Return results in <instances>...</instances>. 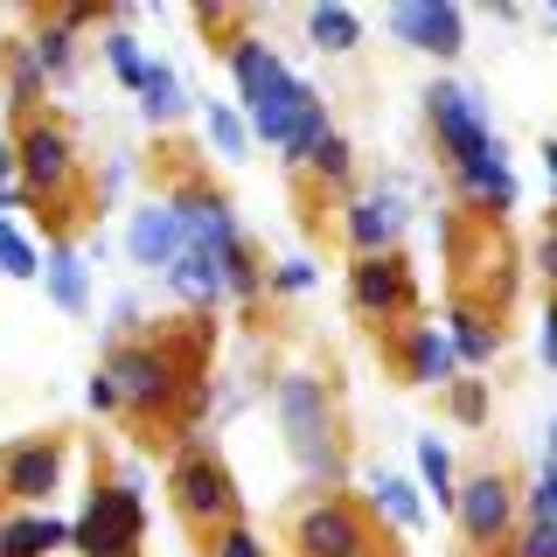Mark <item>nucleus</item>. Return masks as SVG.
I'll return each mask as SVG.
<instances>
[{
	"mask_svg": "<svg viewBox=\"0 0 557 557\" xmlns=\"http://www.w3.org/2000/svg\"><path fill=\"white\" fill-rule=\"evenodd\" d=\"M286 544H293V557H383V550H397V536L370 502L342 495V487H321V495L293 516Z\"/></svg>",
	"mask_w": 557,
	"mask_h": 557,
	"instance_id": "obj_5",
	"label": "nucleus"
},
{
	"mask_svg": "<svg viewBox=\"0 0 557 557\" xmlns=\"http://www.w3.org/2000/svg\"><path fill=\"white\" fill-rule=\"evenodd\" d=\"M42 286H49V300H57V313H91V272H84V258L70 251V244H49Z\"/></svg>",
	"mask_w": 557,
	"mask_h": 557,
	"instance_id": "obj_21",
	"label": "nucleus"
},
{
	"mask_svg": "<svg viewBox=\"0 0 557 557\" xmlns=\"http://www.w3.org/2000/svg\"><path fill=\"white\" fill-rule=\"evenodd\" d=\"M0 272H8V278H35V272H42V258H35V244H28L22 231H14L8 216H0Z\"/></svg>",
	"mask_w": 557,
	"mask_h": 557,
	"instance_id": "obj_30",
	"label": "nucleus"
},
{
	"mask_svg": "<svg viewBox=\"0 0 557 557\" xmlns=\"http://www.w3.org/2000/svg\"><path fill=\"white\" fill-rule=\"evenodd\" d=\"M307 286H313L307 258H278V265H265V293H272V300H300Z\"/></svg>",
	"mask_w": 557,
	"mask_h": 557,
	"instance_id": "obj_31",
	"label": "nucleus"
},
{
	"mask_svg": "<svg viewBox=\"0 0 557 557\" xmlns=\"http://www.w3.org/2000/svg\"><path fill=\"white\" fill-rule=\"evenodd\" d=\"M383 557H405V544H397V550H383Z\"/></svg>",
	"mask_w": 557,
	"mask_h": 557,
	"instance_id": "obj_41",
	"label": "nucleus"
},
{
	"mask_svg": "<svg viewBox=\"0 0 557 557\" xmlns=\"http://www.w3.org/2000/svg\"><path fill=\"white\" fill-rule=\"evenodd\" d=\"M536 272H544V286H550V300H557V209H550L544 237H536Z\"/></svg>",
	"mask_w": 557,
	"mask_h": 557,
	"instance_id": "obj_36",
	"label": "nucleus"
},
{
	"mask_svg": "<svg viewBox=\"0 0 557 557\" xmlns=\"http://www.w3.org/2000/svg\"><path fill=\"white\" fill-rule=\"evenodd\" d=\"M216 57L231 63V77H237V98H244V126H251V139L286 147V133L300 126V112L313 104V91L293 77L286 63H278V49L265 42V35H251V28L231 35Z\"/></svg>",
	"mask_w": 557,
	"mask_h": 557,
	"instance_id": "obj_3",
	"label": "nucleus"
},
{
	"mask_svg": "<svg viewBox=\"0 0 557 557\" xmlns=\"http://www.w3.org/2000/svg\"><path fill=\"white\" fill-rule=\"evenodd\" d=\"M91 411H112L119 418V397H112V383H104V370L91 376Z\"/></svg>",
	"mask_w": 557,
	"mask_h": 557,
	"instance_id": "obj_37",
	"label": "nucleus"
},
{
	"mask_svg": "<svg viewBox=\"0 0 557 557\" xmlns=\"http://www.w3.org/2000/svg\"><path fill=\"white\" fill-rule=\"evenodd\" d=\"M168 286H174V300H188V313H209L223 300V278H216V251H196L188 244L182 258L168 265Z\"/></svg>",
	"mask_w": 557,
	"mask_h": 557,
	"instance_id": "obj_20",
	"label": "nucleus"
},
{
	"mask_svg": "<svg viewBox=\"0 0 557 557\" xmlns=\"http://www.w3.org/2000/svg\"><path fill=\"white\" fill-rule=\"evenodd\" d=\"M307 42L321 49V57H348V49L362 42V22L348 8H335V0H321V8L307 14Z\"/></svg>",
	"mask_w": 557,
	"mask_h": 557,
	"instance_id": "obj_24",
	"label": "nucleus"
},
{
	"mask_svg": "<svg viewBox=\"0 0 557 557\" xmlns=\"http://www.w3.org/2000/svg\"><path fill=\"white\" fill-rule=\"evenodd\" d=\"M502 327H509V321H495V313H481V307L446 300V342H453V356L474 362V370H487V362L502 356V342H509Z\"/></svg>",
	"mask_w": 557,
	"mask_h": 557,
	"instance_id": "obj_18",
	"label": "nucleus"
},
{
	"mask_svg": "<svg viewBox=\"0 0 557 557\" xmlns=\"http://www.w3.org/2000/svg\"><path fill=\"white\" fill-rule=\"evenodd\" d=\"M126 251H133V265H147V272H168L174 258L188 251V231H182V216H174L168 202H147L139 216L126 223Z\"/></svg>",
	"mask_w": 557,
	"mask_h": 557,
	"instance_id": "obj_15",
	"label": "nucleus"
},
{
	"mask_svg": "<svg viewBox=\"0 0 557 557\" xmlns=\"http://www.w3.org/2000/svg\"><path fill=\"white\" fill-rule=\"evenodd\" d=\"M278 432H286L293 460H300L313 481L342 487L348 432H342V397L327 391V376H286L278 383Z\"/></svg>",
	"mask_w": 557,
	"mask_h": 557,
	"instance_id": "obj_4",
	"label": "nucleus"
},
{
	"mask_svg": "<svg viewBox=\"0 0 557 557\" xmlns=\"http://www.w3.org/2000/svg\"><path fill=\"white\" fill-rule=\"evenodd\" d=\"M453 522H460V544L467 557H509L516 530H522V495H516V474L509 467H474L460 481V502H453Z\"/></svg>",
	"mask_w": 557,
	"mask_h": 557,
	"instance_id": "obj_7",
	"label": "nucleus"
},
{
	"mask_svg": "<svg viewBox=\"0 0 557 557\" xmlns=\"http://www.w3.org/2000/svg\"><path fill=\"white\" fill-rule=\"evenodd\" d=\"M376 362L397 383H418V391H446V383L460 376V356H453L446 327L425 321V313L405 321V327H391V335H376Z\"/></svg>",
	"mask_w": 557,
	"mask_h": 557,
	"instance_id": "obj_11",
	"label": "nucleus"
},
{
	"mask_svg": "<svg viewBox=\"0 0 557 557\" xmlns=\"http://www.w3.org/2000/svg\"><path fill=\"white\" fill-rule=\"evenodd\" d=\"M168 502H174V516H182V530L196 536V544H209V536H223V530L244 522L237 474L223 467V453H209V446H182V453H174Z\"/></svg>",
	"mask_w": 557,
	"mask_h": 557,
	"instance_id": "obj_6",
	"label": "nucleus"
},
{
	"mask_svg": "<svg viewBox=\"0 0 557 557\" xmlns=\"http://www.w3.org/2000/svg\"><path fill=\"white\" fill-rule=\"evenodd\" d=\"M209 139H216V147H223V153L237 161V153L251 147V126H244V119L231 112V104H209Z\"/></svg>",
	"mask_w": 557,
	"mask_h": 557,
	"instance_id": "obj_32",
	"label": "nucleus"
},
{
	"mask_svg": "<svg viewBox=\"0 0 557 557\" xmlns=\"http://www.w3.org/2000/svg\"><path fill=\"white\" fill-rule=\"evenodd\" d=\"M550 22H557V8H550Z\"/></svg>",
	"mask_w": 557,
	"mask_h": 557,
	"instance_id": "obj_42",
	"label": "nucleus"
},
{
	"mask_svg": "<svg viewBox=\"0 0 557 557\" xmlns=\"http://www.w3.org/2000/svg\"><path fill=\"white\" fill-rule=\"evenodd\" d=\"M544 467H550V474H557V418H550V460H544Z\"/></svg>",
	"mask_w": 557,
	"mask_h": 557,
	"instance_id": "obj_40",
	"label": "nucleus"
},
{
	"mask_svg": "<svg viewBox=\"0 0 557 557\" xmlns=\"http://www.w3.org/2000/svg\"><path fill=\"white\" fill-rule=\"evenodd\" d=\"M139 112H147L153 126H182L188 91H182V77H174L168 63H153V70H147V84H139Z\"/></svg>",
	"mask_w": 557,
	"mask_h": 557,
	"instance_id": "obj_25",
	"label": "nucleus"
},
{
	"mask_svg": "<svg viewBox=\"0 0 557 557\" xmlns=\"http://www.w3.org/2000/svg\"><path fill=\"white\" fill-rule=\"evenodd\" d=\"M418 474H425V487H432V502H460V474H453V453L440 446V440H418Z\"/></svg>",
	"mask_w": 557,
	"mask_h": 557,
	"instance_id": "obj_29",
	"label": "nucleus"
},
{
	"mask_svg": "<svg viewBox=\"0 0 557 557\" xmlns=\"http://www.w3.org/2000/svg\"><path fill=\"white\" fill-rule=\"evenodd\" d=\"M425 126H432V147H440L446 174H460V168L487 161V153H502V139H495V126H487V112L460 91V84H446V77L425 84Z\"/></svg>",
	"mask_w": 557,
	"mask_h": 557,
	"instance_id": "obj_10",
	"label": "nucleus"
},
{
	"mask_svg": "<svg viewBox=\"0 0 557 557\" xmlns=\"http://www.w3.org/2000/svg\"><path fill=\"white\" fill-rule=\"evenodd\" d=\"M202 557H272V550H265V544H258V536H251V530L237 522V530L209 536V544H202Z\"/></svg>",
	"mask_w": 557,
	"mask_h": 557,
	"instance_id": "obj_34",
	"label": "nucleus"
},
{
	"mask_svg": "<svg viewBox=\"0 0 557 557\" xmlns=\"http://www.w3.org/2000/svg\"><path fill=\"white\" fill-rule=\"evenodd\" d=\"M70 467V432H28V440L0 446V502L8 509H35L63 487Z\"/></svg>",
	"mask_w": 557,
	"mask_h": 557,
	"instance_id": "obj_12",
	"label": "nucleus"
},
{
	"mask_svg": "<svg viewBox=\"0 0 557 557\" xmlns=\"http://www.w3.org/2000/svg\"><path fill=\"white\" fill-rule=\"evenodd\" d=\"M0 91H8V112L14 119L49 112V77H42V63H35L28 35H8V42H0Z\"/></svg>",
	"mask_w": 557,
	"mask_h": 557,
	"instance_id": "obj_16",
	"label": "nucleus"
},
{
	"mask_svg": "<svg viewBox=\"0 0 557 557\" xmlns=\"http://www.w3.org/2000/svg\"><path fill=\"white\" fill-rule=\"evenodd\" d=\"M216 278H223V300H244V307H251L258 293H265V258H258V244L251 237L223 244V251H216Z\"/></svg>",
	"mask_w": 557,
	"mask_h": 557,
	"instance_id": "obj_22",
	"label": "nucleus"
},
{
	"mask_svg": "<svg viewBox=\"0 0 557 557\" xmlns=\"http://www.w3.org/2000/svg\"><path fill=\"white\" fill-rule=\"evenodd\" d=\"M139 544H147V502L133 495V481L98 474L77 522H70V550L77 557H139Z\"/></svg>",
	"mask_w": 557,
	"mask_h": 557,
	"instance_id": "obj_8",
	"label": "nucleus"
},
{
	"mask_svg": "<svg viewBox=\"0 0 557 557\" xmlns=\"http://www.w3.org/2000/svg\"><path fill=\"white\" fill-rule=\"evenodd\" d=\"M348 313H356L370 335H391V327L418 321V272L397 251H376V258H348Z\"/></svg>",
	"mask_w": 557,
	"mask_h": 557,
	"instance_id": "obj_9",
	"label": "nucleus"
},
{
	"mask_svg": "<svg viewBox=\"0 0 557 557\" xmlns=\"http://www.w3.org/2000/svg\"><path fill=\"white\" fill-rule=\"evenodd\" d=\"M70 550V522L42 509H8L0 516V557H57Z\"/></svg>",
	"mask_w": 557,
	"mask_h": 557,
	"instance_id": "obj_17",
	"label": "nucleus"
},
{
	"mask_svg": "<svg viewBox=\"0 0 557 557\" xmlns=\"http://www.w3.org/2000/svg\"><path fill=\"white\" fill-rule=\"evenodd\" d=\"M327 133H335V126H327V104H321V98H313V104H307V112H300V126H293V133H286V147H278V161H286L293 174H300V168L313 161V147H321V139H327Z\"/></svg>",
	"mask_w": 557,
	"mask_h": 557,
	"instance_id": "obj_26",
	"label": "nucleus"
},
{
	"mask_svg": "<svg viewBox=\"0 0 557 557\" xmlns=\"http://www.w3.org/2000/svg\"><path fill=\"white\" fill-rule=\"evenodd\" d=\"M440 251H446V272H453V300L509 321V300H516L509 223H481V216H467V209H453L440 223Z\"/></svg>",
	"mask_w": 557,
	"mask_h": 557,
	"instance_id": "obj_2",
	"label": "nucleus"
},
{
	"mask_svg": "<svg viewBox=\"0 0 557 557\" xmlns=\"http://www.w3.org/2000/svg\"><path fill=\"white\" fill-rule=\"evenodd\" d=\"M370 509L383 522H397V530H418V522H425V502H418V487L405 474H370Z\"/></svg>",
	"mask_w": 557,
	"mask_h": 557,
	"instance_id": "obj_23",
	"label": "nucleus"
},
{
	"mask_svg": "<svg viewBox=\"0 0 557 557\" xmlns=\"http://www.w3.org/2000/svg\"><path fill=\"white\" fill-rule=\"evenodd\" d=\"M509 557H557V522H522Z\"/></svg>",
	"mask_w": 557,
	"mask_h": 557,
	"instance_id": "obj_33",
	"label": "nucleus"
},
{
	"mask_svg": "<svg viewBox=\"0 0 557 557\" xmlns=\"http://www.w3.org/2000/svg\"><path fill=\"white\" fill-rule=\"evenodd\" d=\"M397 237H405V202H397L391 188H370V196H356V202L342 209V244H348V258L397 251Z\"/></svg>",
	"mask_w": 557,
	"mask_h": 557,
	"instance_id": "obj_13",
	"label": "nucleus"
},
{
	"mask_svg": "<svg viewBox=\"0 0 557 557\" xmlns=\"http://www.w3.org/2000/svg\"><path fill=\"white\" fill-rule=\"evenodd\" d=\"M544 362L557 370V300H550V313H544Z\"/></svg>",
	"mask_w": 557,
	"mask_h": 557,
	"instance_id": "obj_38",
	"label": "nucleus"
},
{
	"mask_svg": "<svg viewBox=\"0 0 557 557\" xmlns=\"http://www.w3.org/2000/svg\"><path fill=\"white\" fill-rule=\"evenodd\" d=\"M104 63H112V77L126 84L133 98H139V84H147V70H153V57H147V49L133 42L126 28H112V35H104Z\"/></svg>",
	"mask_w": 557,
	"mask_h": 557,
	"instance_id": "obj_27",
	"label": "nucleus"
},
{
	"mask_svg": "<svg viewBox=\"0 0 557 557\" xmlns=\"http://www.w3.org/2000/svg\"><path fill=\"white\" fill-rule=\"evenodd\" d=\"M544 174H550V209H557V139H544Z\"/></svg>",
	"mask_w": 557,
	"mask_h": 557,
	"instance_id": "obj_39",
	"label": "nucleus"
},
{
	"mask_svg": "<svg viewBox=\"0 0 557 557\" xmlns=\"http://www.w3.org/2000/svg\"><path fill=\"white\" fill-rule=\"evenodd\" d=\"M391 35H397V42H418L425 57H460V42H467L453 0H397V8H391Z\"/></svg>",
	"mask_w": 557,
	"mask_h": 557,
	"instance_id": "obj_14",
	"label": "nucleus"
},
{
	"mask_svg": "<svg viewBox=\"0 0 557 557\" xmlns=\"http://www.w3.org/2000/svg\"><path fill=\"white\" fill-rule=\"evenodd\" d=\"M440 397H446V418H453V425H467V432L487 425V383L481 376H453Z\"/></svg>",
	"mask_w": 557,
	"mask_h": 557,
	"instance_id": "obj_28",
	"label": "nucleus"
},
{
	"mask_svg": "<svg viewBox=\"0 0 557 557\" xmlns=\"http://www.w3.org/2000/svg\"><path fill=\"white\" fill-rule=\"evenodd\" d=\"M28 49H35V63H42L49 84H63L70 70H77V35L63 28L57 8H35V14H28Z\"/></svg>",
	"mask_w": 557,
	"mask_h": 557,
	"instance_id": "obj_19",
	"label": "nucleus"
},
{
	"mask_svg": "<svg viewBox=\"0 0 557 557\" xmlns=\"http://www.w3.org/2000/svg\"><path fill=\"white\" fill-rule=\"evenodd\" d=\"M522 522H557V474L544 467V481H536V495L522 502Z\"/></svg>",
	"mask_w": 557,
	"mask_h": 557,
	"instance_id": "obj_35",
	"label": "nucleus"
},
{
	"mask_svg": "<svg viewBox=\"0 0 557 557\" xmlns=\"http://www.w3.org/2000/svg\"><path fill=\"white\" fill-rule=\"evenodd\" d=\"M98 370H104V383H112V397H119V418H126L147 446L182 440V432L209 411V376L188 370L153 327L119 335L112 348H104Z\"/></svg>",
	"mask_w": 557,
	"mask_h": 557,
	"instance_id": "obj_1",
	"label": "nucleus"
}]
</instances>
